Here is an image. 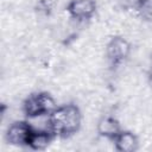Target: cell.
<instances>
[{"label":"cell","mask_w":152,"mask_h":152,"mask_svg":"<svg viewBox=\"0 0 152 152\" xmlns=\"http://www.w3.org/2000/svg\"><path fill=\"white\" fill-rule=\"evenodd\" d=\"M82 125V113L74 103L57 106L48 115V128L56 138L66 139L76 134Z\"/></svg>","instance_id":"1"},{"label":"cell","mask_w":152,"mask_h":152,"mask_svg":"<svg viewBox=\"0 0 152 152\" xmlns=\"http://www.w3.org/2000/svg\"><path fill=\"white\" fill-rule=\"evenodd\" d=\"M57 107L55 99L48 91H34L23 101V113L27 119L48 116Z\"/></svg>","instance_id":"2"},{"label":"cell","mask_w":152,"mask_h":152,"mask_svg":"<svg viewBox=\"0 0 152 152\" xmlns=\"http://www.w3.org/2000/svg\"><path fill=\"white\" fill-rule=\"evenodd\" d=\"M131 43L122 36H113L106 45V58L113 69L119 68L129 57Z\"/></svg>","instance_id":"3"},{"label":"cell","mask_w":152,"mask_h":152,"mask_svg":"<svg viewBox=\"0 0 152 152\" xmlns=\"http://www.w3.org/2000/svg\"><path fill=\"white\" fill-rule=\"evenodd\" d=\"M33 126L25 120H17L13 121L6 129V141L12 146H27L30 135L33 131Z\"/></svg>","instance_id":"4"},{"label":"cell","mask_w":152,"mask_h":152,"mask_svg":"<svg viewBox=\"0 0 152 152\" xmlns=\"http://www.w3.org/2000/svg\"><path fill=\"white\" fill-rule=\"evenodd\" d=\"M65 10L71 19L76 21H88L95 15L97 4L95 0H70Z\"/></svg>","instance_id":"5"},{"label":"cell","mask_w":152,"mask_h":152,"mask_svg":"<svg viewBox=\"0 0 152 152\" xmlns=\"http://www.w3.org/2000/svg\"><path fill=\"white\" fill-rule=\"evenodd\" d=\"M121 131H122V127L120 121L116 118L110 115L102 116L96 124V132L99 137L110 141H113Z\"/></svg>","instance_id":"6"},{"label":"cell","mask_w":152,"mask_h":152,"mask_svg":"<svg viewBox=\"0 0 152 152\" xmlns=\"http://www.w3.org/2000/svg\"><path fill=\"white\" fill-rule=\"evenodd\" d=\"M113 144L118 152H135L139 150V138L128 129H122L113 140Z\"/></svg>","instance_id":"7"},{"label":"cell","mask_w":152,"mask_h":152,"mask_svg":"<svg viewBox=\"0 0 152 152\" xmlns=\"http://www.w3.org/2000/svg\"><path fill=\"white\" fill-rule=\"evenodd\" d=\"M55 138L56 137L49 128H33L26 147H28L32 151H43L49 147V145Z\"/></svg>","instance_id":"8"},{"label":"cell","mask_w":152,"mask_h":152,"mask_svg":"<svg viewBox=\"0 0 152 152\" xmlns=\"http://www.w3.org/2000/svg\"><path fill=\"white\" fill-rule=\"evenodd\" d=\"M137 14L147 23H152V0H134Z\"/></svg>","instance_id":"9"},{"label":"cell","mask_w":152,"mask_h":152,"mask_svg":"<svg viewBox=\"0 0 152 152\" xmlns=\"http://www.w3.org/2000/svg\"><path fill=\"white\" fill-rule=\"evenodd\" d=\"M53 7H55L53 0H37L34 10L39 14L50 15L52 13V11H53Z\"/></svg>","instance_id":"10"},{"label":"cell","mask_w":152,"mask_h":152,"mask_svg":"<svg viewBox=\"0 0 152 152\" xmlns=\"http://www.w3.org/2000/svg\"><path fill=\"white\" fill-rule=\"evenodd\" d=\"M147 80H148L150 84L152 86V59H151V64H150V68H148V71H147Z\"/></svg>","instance_id":"11"}]
</instances>
